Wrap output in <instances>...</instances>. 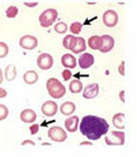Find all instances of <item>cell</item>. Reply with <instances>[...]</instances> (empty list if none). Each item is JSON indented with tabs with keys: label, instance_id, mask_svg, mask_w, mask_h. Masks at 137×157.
Returning <instances> with one entry per match:
<instances>
[{
	"label": "cell",
	"instance_id": "1",
	"mask_svg": "<svg viewBox=\"0 0 137 157\" xmlns=\"http://www.w3.org/2000/svg\"><path fill=\"white\" fill-rule=\"evenodd\" d=\"M79 129L89 140H98L109 130V124L104 118L88 115L82 118L79 124Z\"/></svg>",
	"mask_w": 137,
	"mask_h": 157
},
{
	"label": "cell",
	"instance_id": "2",
	"mask_svg": "<svg viewBox=\"0 0 137 157\" xmlns=\"http://www.w3.org/2000/svg\"><path fill=\"white\" fill-rule=\"evenodd\" d=\"M46 90L53 99H61L66 93L65 86L56 78H49L46 81Z\"/></svg>",
	"mask_w": 137,
	"mask_h": 157
},
{
	"label": "cell",
	"instance_id": "3",
	"mask_svg": "<svg viewBox=\"0 0 137 157\" xmlns=\"http://www.w3.org/2000/svg\"><path fill=\"white\" fill-rule=\"evenodd\" d=\"M57 16H59V13H57V10L56 9L49 8V9L44 10L39 15V25L44 27V28L52 26L53 24L56 21V19H57Z\"/></svg>",
	"mask_w": 137,
	"mask_h": 157
},
{
	"label": "cell",
	"instance_id": "4",
	"mask_svg": "<svg viewBox=\"0 0 137 157\" xmlns=\"http://www.w3.org/2000/svg\"><path fill=\"white\" fill-rule=\"evenodd\" d=\"M104 141L108 146H123L125 144V132L121 130H115L106 135Z\"/></svg>",
	"mask_w": 137,
	"mask_h": 157
},
{
	"label": "cell",
	"instance_id": "5",
	"mask_svg": "<svg viewBox=\"0 0 137 157\" xmlns=\"http://www.w3.org/2000/svg\"><path fill=\"white\" fill-rule=\"evenodd\" d=\"M47 136H49V139H52L53 141L55 143H63V141L66 140L68 138V135H66V131L61 127H51L49 129V132H47Z\"/></svg>",
	"mask_w": 137,
	"mask_h": 157
},
{
	"label": "cell",
	"instance_id": "6",
	"mask_svg": "<svg viewBox=\"0 0 137 157\" xmlns=\"http://www.w3.org/2000/svg\"><path fill=\"white\" fill-rule=\"evenodd\" d=\"M53 63H54V59L49 53H43L37 57V66L43 71L51 69L53 66Z\"/></svg>",
	"mask_w": 137,
	"mask_h": 157
},
{
	"label": "cell",
	"instance_id": "7",
	"mask_svg": "<svg viewBox=\"0 0 137 157\" xmlns=\"http://www.w3.org/2000/svg\"><path fill=\"white\" fill-rule=\"evenodd\" d=\"M37 45H38V40L33 35H25L19 39V46L27 51H32V49L36 48Z\"/></svg>",
	"mask_w": 137,
	"mask_h": 157
},
{
	"label": "cell",
	"instance_id": "8",
	"mask_svg": "<svg viewBox=\"0 0 137 157\" xmlns=\"http://www.w3.org/2000/svg\"><path fill=\"white\" fill-rule=\"evenodd\" d=\"M102 20L106 26L112 28L118 23V13L115 10H107V11H104V16H102Z\"/></svg>",
	"mask_w": 137,
	"mask_h": 157
},
{
	"label": "cell",
	"instance_id": "9",
	"mask_svg": "<svg viewBox=\"0 0 137 157\" xmlns=\"http://www.w3.org/2000/svg\"><path fill=\"white\" fill-rule=\"evenodd\" d=\"M57 109H59L57 103L55 101H52V100L44 102L42 105V112L45 117H53V116H55L56 112H57Z\"/></svg>",
	"mask_w": 137,
	"mask_h": 157
},
{
	"label": "cell",
	"instance_id": "10",
	"mask_svg": "<svg viewBox=\"0 0 137 157\" xmlns=\"http://www.w3.org/2000/svg\"><path fill=\"white\" fill-rule=\"evenodd\" d=\"M78 63H79V66L83 70H87L89 67H91L93 65V63H95V57L92 54L90 53H84V54H81L80 57L78 59Z\"/></svg>",
	"mask_w": 137,
	"mask_h": 157
},
{
	"label": "cell",
	"instance_id": "11",
	"mask_svg": "<svg viewBox=\"0 0 137 157\" xmlns=\"http://www.w3.org/2000/svg\"><path fill=\"white\" fill-rule=\"evenodd\" d=\"M99 93V84L97 83H92V84L87 85L84 88V90H82V95L84 99L91 100L95 99Z\"/></svg>",
	"mask_w": 137,
	"mask_h": 157
},
{
	"label": "cell",
	"instance_id": "12",
	"mask_svg": "<svg viewBox=\"0 0 137 157\" xmlns=\"http://www.w3.org/2000/svg\"><path fill=\"white\" fill-rule=\"evenodd\" d=\"M101 38H102V45H101V48L99 49V51L101 53L110 52L115 46V39L110 35H102Z\"/></svg>",
	"mask_w": 137,
	"mask_h": 157
},
{
	"label": "cell",
	"instance_id": "13",
	"mask_svg": "<svg viewBox=\"0 0 137 157\" xmlns=\"http://www.w3.org/2000/svg\"><path fill=\"white\" fill-rule=\"evenodd\" d=\"M36 118H37V116L33 109H25L20 112V120L25 124H33L36 120Z\"/></svg>",
	"mask_w": 137,
	"mask_h": 157
},
{
	"label": "cell",
	"instance_id": "14",
	"mask_svg": "<svg viewBox=\"0 0 137 157\" xmlns=\"http://www.w3.org/2000/svg\"><path fill=\"white\" fill-rule=\"evenodd\" d=\"M79 117L76 116H72V117L68 118L65 121H64V126H65V129L68 132H75L79 128Z\"/></svg>",
	"mask_w": 137,
	"mask_h": 157
},
{
	"label": "cell",
	"instance_id": "15",
	"mask_svg": "<svg viewBox=\"0 0 137 157\" xmlns=\"http://www.w3.org/2000/svg\"><path fill=\"white\" fill-rule=\"evenodd\" d=\"M61 63H62V65L65 69L71 70V69H74L75 66H76L78 61H76V59L72 54H64L62 56V59H61Z\"/></svg>",
	"mask_w": 137,
	"mask_h": 157
},
{
	"label": "cell",
	"instance_id": "16",
	"mask_svg": "<svg viewBox=\"0 0 137 157\" xmlns=\"http://www.w3.org/2000/svg\"><path fill=\"white\" fill-rule=\"evenodd\" d=\"M75 109H76V107H75V105L73 103V102L66 101L60 107V111H61V113H62L63 116L68 117V116H72L73 113H74Z\"/></svg>",
	"mask_w": 137,
	"mask_h": 157
},
{
	"label": "cell",
	"instance_id": "17",
	"mask_svg": "<svg viewBox=\"0 0 137 157\" xmlns=\"http://www.w3.org/2000/svg\"><path fill=\"white\" fill-rule=\"evenodd\" d=\"M112 124L115 127L119 129V130H123L125 128V113L123 112H118L112 117Z\"/></svg>",
	"mask_w": 137,
	"mask_h": 157
},
{
	"label": "cell",
	"instance_id": "18",
	"mask_svg": "<svg viewBox=\"0 0 137 157\" xmlns=\"http://www.w3.org/2000/svg\"><path fill=\"white\" fill-rule=\"evenodd\" d=\"M23 78H24V82H25L26 84H29V85L35 84L36 82L38 81V74H37V72H35V71H33V70H30V71L25 72Z\"/></svg>",
	"mask_w": 137,
	"mask_h": 157
},
{
	"label": "cell",
	"instance_id": "19",
	"mask_svg": "<svg viewBox=\"0 0 137 157\" xmlns=\"http://www.w3.org/2000/svg\"><path fill=\"white\" fill-rule=\"evenodd\" d=\"M87 48V43H85L84 38L82 37H76V42H75L74 47L72 48V52L74 54H80V53H83Z\"/></svg>",
	"mask_w": 137,
	"mask_h": 157
},
{
	"label": "cell",
	"instance_id": "20",
	"mask_svg": "<svg viewBox=\"0 0 137 157\" xmlns=\"http://www.w3.org/2000/svg\"><path fill=\"white\" fill-rule=\"evenodd\" d=\"M88 45L93 51H99V49L101 48L102 45L101 36H91L88 40Z\"/></svg>",
	"mask_w": 137,
	"mask_h": 157
},
{
	"label": "cell",
	"instance_id": "21",
	"mask_svg": "<svg viewBox=\"0 0 137 157\" xmlns=\"http://www.w3.org/2000/svg\"><path fill=\"white\" fill-rule=\"evenodd\" d=\"M17 76V69L15 65H8L5 70V78H6L7 81H14Z\"/></svg>",
	"mask_w": 137,
	"mask_h": 157
},
{
	"label": "cell",
	"instance_id": "22",
	"mask_svg": "<svg viewBox=\"0 0 137 157\" xmlns=\"http://www.w3.org/2000/svg\"><path fill=\"white\" fill-rule=\"evenodd\" d=\"M75 42H76V37L73 36V35H66V36L63 38V47L72 51V48H73L75 45Z\"/></svg>",
	"mask_w": 137,
	"mask_h": 157
},
{
	"label": "cell",
	"instance_id": "23",
	"mask_svg": "<svg viewBox=\"0 0 137 157\" xmlns=\"http://www.w3.org/2000/svg\"><path fill=\"white\" fill-rule=\"evenodd\" d=\"M68 89L72 93L74 94H78L80 92H82L83 90V85H82V82L80 80H74V81H71L70 85H68Z\"/></svg>",
	"mask_w": 137,
	"mask_h": 157
},
{
	"label": "cell",
	"instance_id": "24",
	"mask_svg": "<svg viewBox=\"0 0 137 157\" xmlns=\"http://www.w3.org/2000/svg\"><path fill=\"white\" fill-rule=\"evenodd\" d=\"M68 25H66L65 23H63V21H60V23H57L54 26V30H55L57 34H65L66 30H68Z\"/></svg>",
	"mask_w": 137,
	"mask_h": 157
},
{
	"label": "cell",
	"instance_id": "25",
	"mask_svg": "<svg viewBox=\"0 0 137 157\" xmlns=\"http://www.w3.org/2000/svg\"><path fill=\"white\" fill-rule=\"evenodd\" d=\"M18 15V8L16 6H10L6 10V16L8 18H15Z\"/></svg>",
	"mask_w": 137,
	"mask_h": 157
},
{
	"label": "cell",
	"instance_id": "26",
	"mask_svg": "<svg viewBox=\"0 0 137 157\" xmlns=\"http://www.w3.org/2000/svg\"><path fill=\"white\" fill-rule=\"evenodd\" d=\"M70 30H71L72 34H75V35H78V34L81 33L82 24L79 23V21H75V23H73L71 26H70Z\"/></svg>",
	"mask_w": 137,
	"mask_h": 157
},
{
	"label": "cell",
	"instance_id": "27",
	"mask_svg": "<svg viewBox=\"0 0 137 157\" xmlns=\"http://www.w3.org/2000/svg\"><path fill=\"white\" fill-rule=\"evenodd\" d=\"M8 53H9V47H8V45H7L6 43L0 42V59L6 57V56L8 55Z\"/></svg>",
	"mask_w": 137,
	"mask_h": 157
},
{
	"label": "cell",
	"instance_id": "28",
	"mask_svg": "<svg viewBox=\"0 0 137 157\" xmlns=\"http://www.w3.org/2000/svg\"><path fill=\"white\" fill-rule=\"evenodd\" d=\"M9 115V110L5 105H0V121L5 120Z\"/></svg>",
	"mask_w": 137,
	"mask_h": 157
},
{
	"label": "cell",
	"instance_id": "29",
	"mask_svg": "<svg viewBox=\"0 0 137 157\" xmlns=\"http://www.w3.org/2000/svg\"><path fill=\"white\" fill-rule=\"evenodd\" d=\"M62 78L64 81H68L72 78V72L70 71V69H65L62 72Z\"/></svg>",
	"mask_w": 137,
	"mask_h": 157
},
{
	"label": "cell",
	"instance_id": "30",
	"mask_svg": "<svg viewBox=\"0 0 137 157\" xmlns=\"http://www.w3.org/2000/svg\"><path fill=\"white\" fill-rule=\"evenodd\" d=\"M38 130H39V124H32V126L29 127V131L32 135H36L37 132H38Z\"/></svg>",
	"mask_w": 137,
	"mask_h": 157
},
{
	"label": "cell",
	"instance_id": "31",
	"mask_svg": "<svg viewBox=\"0 0 137 157\" xmlns=\"http://www.w3.org/2000/svg\"><path fill=\"white\" fill-rule=\"evenodd\" d=\"M118 73H119L121 76L125 75V62H124V61L120 63V65L118 66Z\"/></svg>",
	"mask_w": 137,
	"mask_h": 157
},
{
	"label": "cell",
	"instance_id": "32",
	"mask_svg": "<svg viewBox=\"0 0 137 157\" xmlns=\"http://www.w3.org/2000/svg\"><path fill=\"white\" fill-rule=\"evenodd\" d=\"M7 97V90L3 88H0V99H3Z\"/></svg>",
	"mask_w": 137,
	"mask_h": 157
},
{
	"label": "cell",
	"instance_id": "33",
	"mask_svg": "<svg viewBox=\"0 0 137 157\" xmlns=\"http://www.w3.org/2000/svg\"><path fill=\"white\" fill-rule=\"evenodd\" d=\"M22 145H23V146H25V145H32V146H34L35 143H34L33 140H24V141H22Z\"/></svg>",
	"mask_w": 137,
	"mask_h": 157
},
{
	"label": "cell",
	"instance_id": "34",
	"mask_svg": "<svg viewBox=\"0 0 137 157\" xmlns=\"http://www.w3.org/2000/svg\"><path fill=\"white\" fill-rule=\"evenodd\" d=\"M25 6L29 7V8H33V7L37 6V2H25Z\"/></svg>",
	"mask_w": 137,
	"mask_h": 157
},
{
	"label": "cell",
	"instance_id": "35",
	"mask_svg": "<svg viewBox=\"0 0 137 157\" xmlns=\"http://www.w3.org/2000/svg\"><path fill=\"white\" fill-rule=\"evenodd\" d=\"M119 98H120L121 102H124L125 103V91L123 90V91H120V93H119Z\"/></svg>",
	"mask_w": 137,
	"mask_h": 157
},
{
	"label": "cell",
	"instance_id": "36",
	"mask_svg": "<svg viewBox=\"0 0 137 157\" xmlns=\"http://www.w3.org/2000/svg\"><path fill=\"white\" fill-rule=\"evenodd\" d=\"M3 81V72H2V70L0 69V84L2 83Z\"/></svg>",
	"mask_w": 137,
	"mask_h": 157
},
{
	"label": "cell",
	"instance_id": "37",
	"mask_svg": "<svg viewBox=\"0 0 137 157\" xmlns=\"http://www.w3.org/2000/svg\"><path fill=\"white\" fill-rule=\"evenodd\" d=\"M81 146H84V145H91V143H89V141H83V143H81Z\"/></svg>",
	"mask_w": 137,
	"mask_h": 157
}]
</instances>
